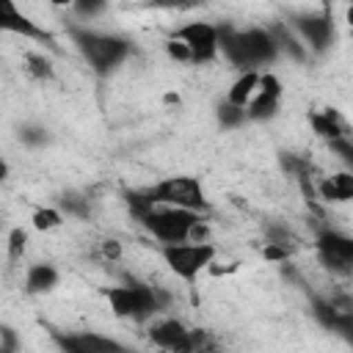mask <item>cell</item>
I'll list each match as a JSON object with an SVG mask.
<instances>
[{"mask_svg": "<svg viewBox=\"0 0 353 353\" xmlns=\"http://www.w3.org/2000/svg\"><path fill=\"white\" fill-rule=\"evenodd\" d=\"M218 52H223L226 61L240 72H259V66L279 58V50L265 28L237 30L232 25H218Z\"/></svg>", "mask_w": 353, "mask_h": 353, "instance_id": "cell-1", "label": "cell"}, {"mask_svg": "<svg viewBox=\"0 0 353 353\" xmlns=\"http://www.w3.org/2000/svg\"><path fill=\"white\" fill-rule=\"evenodd\" d=\"M105 298H108L116 317L135 320V323L152 320L171 301V295L165 290L149 287V284H141V281H127V284H119V287H108Z\"/></svg>", "mask_w": 353, "mask_h": 353, "instance_id": "cell-2", "label": "cell"}, {"mask_svg": "<svg viewBox=\"0 0 353 353\" xmlns=\"http://www.w3.org/2000/svg\"><path fill=\"white\" fill-rule=\"evenodd\" d=\"M69 36L77 47V52L85 58V63L99 74H110L132 50V44L121 36H110V33H97V30H88V28H77L72 25L69 28Z\"/></svg>", "mask_w": 353, "mask_h": 353, "instance_id": "cell-3", "label": "cell"}, {"mask_svg": "<svg viewBox=\"0 0 353 353\" xmlns=\"http://www.w3.org/2000/svg\"><path fill=\"white\" fill-rule=\"evenodd\" d=\"M146 196L157 207H176V210H188V212H199V215H204L210 210L204 188H201V182L196 176H168V179H160L157 185H152L146 190Z\"/></svg>", "mask_w": 353, "mask_h": 353, "instance_id": "cell-4", "label": "cell"}, {"mask_svg": "<svg viewBox=\"0 0 353 353\" xmlns=\"http://www.w3.org/2000/svg\"><path fill=\"white\" fill-rule=\"evenodd\" d=\"M199 218H201L199 212H188L176 207H154L141 221V226L152 237H157L163 245H174V243H188V232Z\"/></svg>", "mask_w": 353, "mask_h": 353, "instance_id": "cell-5", "label": "cell"}, {"mask_svg": "<svg viewBox=\"0 0 353 353\" xmlns=\"http://www.w3.org/2000/svg\"><path fill=\"white\" fill-rule=\"evenodd\" d=\"M165 265L188 284H196L199 273L215 259V245L210 243H174L160 248Z\"/></svg>", "mask_w": 353, "mask_h": 353, "instance_id": "cell-6", "label": "cell"}, {"mask_svg": "<svg viewBox=\"0 0 353 353\" xmlns=\"http://www.w3.org/2000/svg\"><path fill=\"white\" fill-rule=\"evenodd\" d=\"M314 248H317L320 262L331 273L350 276V270H353V240L347 234H342L331 226H320L317 237H314Z\"/></svg>", "mask_w": 353, "mask_h": 353, "instance_id": "cell-7", "label": "cell"}, {"mask_svg": "<svg viewBox=\"0 0 353 353\" xmlns=\"http://www.w3.org/2000/svg\"><path fill=\"white\" fill-rule=\"evenodd\" d=\"M171 39L188 47L190 63H210V61L218 58V25L188 22V25L176 28Z\"/></svg>", "mask_w": 353, "mask_h": 353, "instance_id": "cell-8", "label": "cell"}, {"mask_svg": "<svg viewBox=\"0 0 353 353\" xmlns=\"http://www.w3.org/2000/svg\"><path fill=\"white\" fill-rule=\"evenodd\" d=\"M312 314L328 331H339L342 336H350L353 331V301L347 295H312Z\"/></svg>", "mask_w": 353, "mask_h": 353, "instance_id": "cell-9", "label": "cell"}, {"mask_svg": "<svg viewBox=\"0 0 353 353\" xmlns=\"http://www.w3.org/2000/svg\"><path fill=\"white\" fill-rule=\"evenodd\" d=\"M279 102H281V83H279L276 74L265 72V74H259L256 94L245 105V119H251V121H268V119L276 116Z\"/></svg>", "mask_w": 353, "mask_h": 353, "instance_id": "cell-10", "label": "cell"}, {"mask_svg": "<svg viewBox=\"0 0 353 353\" xmlns=\"http://www.w3.org/2000/svg\"><path fill=\"white\" fill-rule=\"evenodd\" d=\"M52 336H55V342L61 345L63 353H130V347L121 345L119 339H110V336H102V334H91V331H83V334H61V331H55Z\"/></svg>", "mask_w": 353, "mask_h": 353, "instance_id": "cell-11", "label": "cell"}, {"mask_svg": "<svg viewBox=\"0 0 353 353\" xmlns=\"http://www.w3.org/2000/svg\"><path fill=\"white\" fill-rule=\"evenodd\" d=\"M0 30L17 33V36H28V39H36V41H44V44L55 47V39L47 30H41L33 19H28L11 0H0Z\"/></svg>", "mask_w": 353, "mask_h": 353, "instance_id": "cell-12", "label": "cell"}, {"mask_svg": "<svg viewBox=\"0 0 353 353\" xmlns=\"http://www.w3.org/2000/svg\"><path fill=\"white\" fill-rule=\"evenodd\" d=\"M295 28L298 33L309 41V47L314 52H323L328 50V44L334 41V22L328 14H303V17H295Z\"/></svg>", "mask_w": 353, "mask_h": 353, "instance_id": "cell-13", "label": "cell"}, {"mask_svg": "<svg viewBox=\"0 0 353 353\" xmlns=\"http://www.w3.org/2000/svg\"><path fill=\"white\" fill-rule=\"evenodd\" d=\"M314 193L323 201H347V199H353V174L350 171H339L334 176H323L314 185Z\"/></svg>", "mask_w": 353, "mask_h": 353, "instance_id": "cell-14", "label": "cell"}, {"mask_svg": "<svg viewBox=\"0 0 353 353\" xmlns=\"http://www.w3.org/2000/svg\"><path fill=\"white\" fill-rule=\"evenodd\" d=\"M314 132L325 141H336V138H350V124L336 113V110H323V113H312L309 116Z\"/></svg>", "mask_w": 353, "mask_h": 353, "instance_id": "cell-15", "label": "cell"}, {"mask_svg": "<svg viewBox=\"0 0 353 353\" xmlns=\"http://www.w3.org/2000/svg\"><path fill=\"white\" fill-rule=\"evenodd\" d=\"M58 284V270L47 262H39V265H30L28 268V276H25V290L30 295H41V292H50L52 287Z\"/></svg>", "mask_w": 353, "mask_h": 353, "instance_id": "cell-16", "label": "cell"}, {"mask_svg": "<svg viewBox=\"0 0 353 353\" xmlns=\"http://www.w3.org/2000/svg\"><path fill=\"white\" fill-rule=\"evenodd\" d=\"M256 85H259V72H240V77L232 83V88L226 94V102L245 110V105L256 94Z\"/></svg>", "mask_w": 353, "mask_h": 353, "instance_id": "cell-17", "label": "cell"}, {"mask_svg": "<svg viewBox=\"0 0 353 353\" xmlns=\"http://www.w3.org/2000/svg\"><path fill=\"white\" fill-rule=\"evenodd\" d=\"M265 243H268V245L281 248L287 256H292V254L301 248L298 234H295L287 223H268V226H265Z\"/></svg>", "mask_w": 353, "mask_h": 353, "instance_id": "cell-18", "label": "cell"}, {"mask_svg": "<svg viewBox=\"0 0 353 353\" xmlns=\"http://www.w3.org/2000/svg\"><path fill=\"white\" fill-rule=\"evenodd\" d=\"M268 33H270V39H273V44H276L279 52H287L292 61H306V58H309V55H306V47L298 44V39H295L281 22L273 25V28H268Z\"/></svg>", "mask_w": 353, "mask_h": 353, "instance_id": "cell-19", "label": "cell"}, {"mask_svg": "<svg viewBox=\"0 0 353 353\" xmlns=\"http://www.w3.org/2000/svg\"><path fill=\"white\" fill-rule=\"evenodd\" d=\"M281 168L287 171V176H292L295 182H303V179H312L314 174V165L309 157H301V154H292V152H281Z\"/></svg>", "mask_w": 353, "mask_h": 353, "instance_id": "cell-20", "label": "cell"}, {"mask_svg": "<svg viewBox=\"0 0 353 353\" xmlns=\"http://www.w3.org/2000/svg\"><path fill=\"white\" fill-rule=\"evenodd\" d=\"M58 204H61V210H66V215H74V218H88L91 215V201H88L85 193L66 190V193H61Z\"/></svg>", "mask_w": 353, "mask_h": 353, "instance_id": "cell-21", "label": "cell"}, {"mask_svg": "<svg viewBox=\"0 0 353 353\" xmlns=\"http://www.w3.org/2000/svg\"><path fill=\"white\" fill-rule=\"evenodd\" d=\"M124 204H127V210H130V215L141 223L157 204L146 196V190H124Z\"/></svg>", "mask_w": 353, "mask_h": 353, "instance_id": "cell-22", "label": "cell"}, {"mask_svg": "<svg viewBox=\"0 0 353 353\" xmlns=\"http://www.w3.org/2000/svg\"><path fill=\"white\" fill-rule=\"evenodd\" d=\"M25 72L33 77V80H52L55 69H52V61L44 55V52H28L25 55Z\"/></svg>", "mask_w": 353, "mask_h": 353, "instance_id": "cell-23", "label": "cell"}, {"mask_svg": "<svg viewBox=\"0 0 353 353\" xmlns=\"http://www.w3.org/2000/svg\"><path fill=\"white\" fill-rule=\"evenodd\" d=\"M63 223V215H61V210H55V207H39L36 212H33V226L39 229V232H52V229H58Z\"/></svg>", "mask_w": 353, "mask_h": 353, "instance_id": "cell-24", "label": "cell"}, {"mask_svg": "<svg viewBox=\"0 0 353 353\" xmlns=\"http://www.w3.org/2000/svg\"><path fill=\"white\" fill-rule=\"evenodd\" d=\"M218 121H221V127L234 130V127H243L248 119H245V110H243V108H234V105L223 102V105L218 108Z\"/></svg>", "mask_w": 353, "mask_h": 353, "instance_id": "cell-25", "label": "cell"}, {"mask_svg": "<svg viewBox=\"0 0 353 353\" xmlns=\"http://www.w3.org/2000/svg\"><path fill=\"white\" fill-rule=\"evenodd\" d=\"M25 245H28V232H25L22 226H14V229L8 232V259H11V262L22 259Z\"/></svg>", "mask_w": 353, "mask_h": 353, "instance_id": "cell-26", "label": "cell"}, {"mask_svg": "<svg viewBox=\"0 0 353 353\" xmlns=\"http://www.w3.org/2000/svg\"><path fill=\"white\" fill-rule=\"evenodd\" d=\"M19 138H22V143H28V146H44V143L50 141L47 130H44V127H36V124L22 127V130H19Z\"/></svg>", "mask_w": 353, "mask_h": 353, "instance_id": "cell-27", "label": "cell"}, {"mask_svg": "<svg viewBox=\"0 0 353 353\" xmlns=\"http://www.w3.org/2000/svg\"><path fill=\"white\" fill-rule=\"evenodd\" d=\"M0 353H19V336L11 325H0Z\"/></svg>", "mask_w": 353, "mask_h": 353, "instance_id": "cell-28", "label": "cell"}, {"mask_svg": "<svg viewBox=\"0 0 353 353\" xmlns=\"http://www.w3.org/2000/svg\"><path fill=\"white\" fill-rule=\"evenodd\" d=\"M328 149H331L334 154H339V160H345L347 165H353V141H350V138L328 141Z\"/></svg>", "mask_w": 353, "mask_h": 353, "instance_id": "cell-29", "label": "cell"}, {"mask_svg": "<svg viewBox=\"0 0 353 353\" xmlns=\"http://www.w3.org/2000/svg\"><path fill=\"white\" fill-rule=\"evenodd\" d=\"M99 254H102V259H108V262H119V259H121V243H119L116 237H105V240L99 243Z\"/></svg>", "mask_w": 353, "mask_h": 353, "instance_id": "cell-30", "label": "cell"}, {"mask_svg": "<svg viewBox=\"0 0 353 353\" xmlns=\"http://www.w3.org/2000/svg\"><path fill=\"white\" fill-rule=\"evenodd\" d=\"M165 52H168V58H174V61L190 63V52H188V47H185V44H179V41H174V39H168V41H165Z\"/></svg>", "mask_w": 353, "mask_h": 353, "instance_id": "cell-31", "label": "cell"}, {"mask_svg": "<svg viewBox=\"0 0 353 353\" xmlns=\"http://www.w3.org/2000/svg\"><path fill=\"white\" fill-rule=\"evenodd\" d=\"M102 8H105L102 3H77V6H74V11H77L80 17H94V14H99Z\"/></svg>", "mask_w": 353, "mask_h": 353, "instance_id": "cell-32", "label": "cell"}, {"mask_svg": "<svg viewBox=\"0 0 353 353\" xmlns=\"http://www.w3.org/2000/svg\"><path fill=\"white\" fill-rule=\"evenodd\" d=\"M262 254H265V259H270V262H287V259H290V256H287L281 248L268 245V243H265V251H262Z\"/></svg>", "mask_w": 353, "mask_h": 353, "instance_id": "cell-33", "label": "cell"}, {"mask_svg": "<svg viewBox=\"0 0 353 353\" xmlns=\"http://www.w3.org/2000/svg\"><path fill=\"white\" fill-rule=\"evenodd\" d=\"M6 176H8V163H6V160H0V182H3Z\"/></svg>", "mask_w": 353, "mask_h": 353, "instance_id": "cell-34", "label": "cell"}, {"mask_svg": "<svg viewBox=\"0 0 353 353\" xmlns=\"http://www.w3.org/2000/svg\"><path fill=\"white\" fill-rule=\"evenodd\" d=\"M0 223H3V215H0Z\"/></svg>", "mask_w": 353, "mask_h": 353, "instance_id": "cell-35", "label": "cell"}]
</instances>
